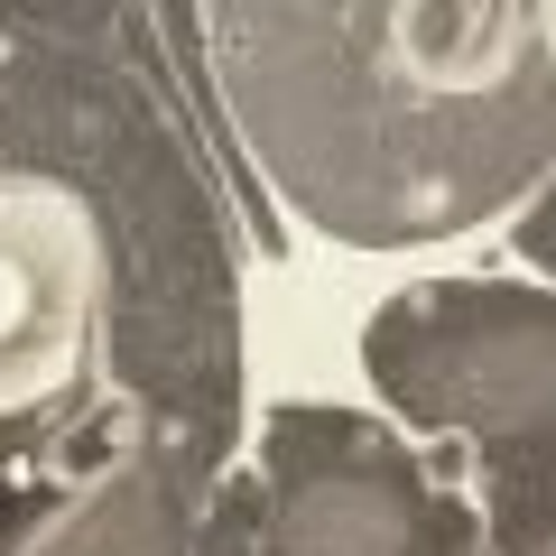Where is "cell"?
<instances>
[{"label":"cell","mask_w":556,"mask_h":556,"mask_svg":"<svg viewBox=\"0 0 556 556\" xmlns=\"http://www.w3.org/2000/svg\"><path fill=\"white\" fill-rule=\"evenodd\" d=\"M529 38H538V56H547V75H556V0H529Z\"/></svg>","instance_id":"cell-1"}]
</instances>
